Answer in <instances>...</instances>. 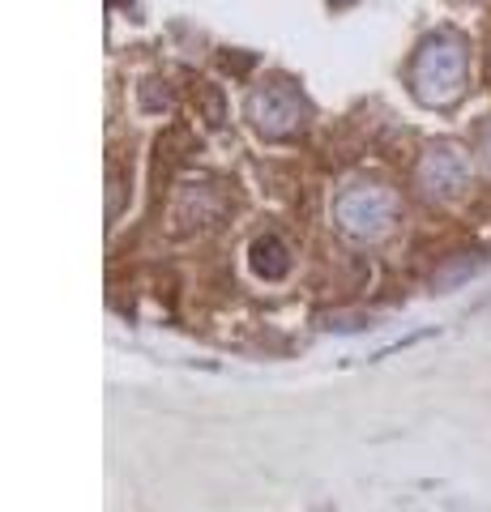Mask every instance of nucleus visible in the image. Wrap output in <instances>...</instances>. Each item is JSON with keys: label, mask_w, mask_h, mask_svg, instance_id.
<instances>
[{"label": "nucleus", "mask_w": 491, "mask_h": 512, "mask_svg": "<svg viewBox=\"0 0 491 512\" xmlns=\"http://www.w3.org/2000/svg\"><path fill=\"white\" fill-rule=\"evenodd\" d=\"M470 154L462 146H453V141H440L432 146L423 158H419V171H415V184L427 201H453L462 197L466 184H470Z\"/></svg>", "instance_id": "7ed1b4c3"}, {"label": "nucleus", "mask_w": 491, "mask_h": 512, "mask_svg": "<svg viewBox=\"0 0 491 512\" xmlns=\"http://www.w3.org/2000/svg\"><path fill=\"white\" fill-rule=\"evenodd\" d=\"M479 269H483V256L479 252H462V256H453V261L432 278V286H436V291H453V286L470 282Z\"/></svg>", "instance_id": "39448f33"}, {"label": "nucleus", "mask_w": 491, "mask_h": 512, "mask_svg": "<svg viewBox=\"0 0 491 512\" xmlns=\"http://www.w3.org/2000/svg\"><path fill=\"white\" fill-rule=\"evenodd\" d=\"M248 116L265 137H287L295 128H304L308 103L299 99V90L291 82H269L248 99Z\"/></svg>", "instance_id": "20e7f679"}, {"label": "nucleus", "mask_w": 491, "mask_h": 512, "mask_svg": "<svg viewBox=\"0 0 491 512\" xmlns=\"http://www.w3.org/2000/svg\"><path fill=\"white\" fill-rule=\"evenodd\" d=\"M329 5H346V0H329Z\"/></svg>", "instance_id": "0eeeda50"}, {"label": "nucleus", "mask_w": 491, "mask_h": 512, "mask_svg": "<svg viewBox=\"0 0 491 512\" xmlns=\"http://www.w3.org/2000/svg\"><path fill=\"white\" fill-rule=\"evenodd\" d=\"M466 73H470V52L457 35H432L410 64V90L427 107H449L466 94Z\"/></svg>", "instance_id": "f257e3e1"}, {"label": "nucleus", "mask_w": 491, "mask_h": 512, "mask_svg": "<svg viewBox=\"0 0 491 512\" xmlns=\"http://www.w3.org/2000/svg\"><path fill=\"white\" fill-rule=\"evenodd\" d=\"M474 146H479V158H483V167H491V120H483L479 137H474Z\"/></svg>", "instance_id": "423d86ee"}, {"label": "nucleus", "mask_w": 491, "mask_h": 512, "mask_svg": "<svg viewBox=\"0 0 491 512\" xmlns=\"http://www.w3.org/2000/svg\"><path fill=\"white\" fill-rule=\"evenodd\" d=\"M398 214H402V201H398V192L385 184H355L334 201L338 231L359 239V244L385 239L393 231V222H398Z\"/></svg>", "instance_id": "f03ea898"}]
</instances>
